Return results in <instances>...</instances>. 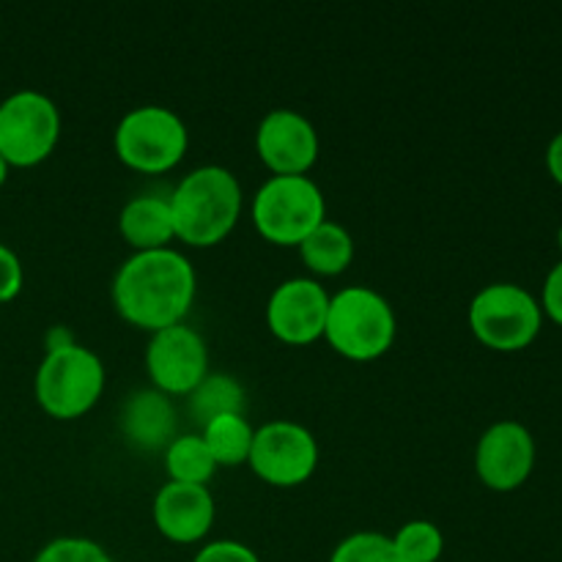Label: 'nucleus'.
<instances>
[{"mask_svg": "<svg viewBox=\"0 0 562 562\" xmlns=\"http://www.w3.org/2000/svg\"><path fill=\"white\" fill-rule=\"evenodd\" d=\"M195 285V269L184 252L173 247L140 250L115 272L113 302L126 322L157 333L184 322Z\"/></svg>", "mask_w": 562, "mask_h": 562, "instance_id": "1", "label": "nucleus"}, {"mask_svg": "<svg viewBox=\"0 0 562 562\" xmlns=\"http://www.w3.org/2000/svg\"><path fill=\"white\" fill-rule=\"evenodd\" d=\"M173 228L192 247L217 245L241 212V184L223 165H201L176 184L168 198Z\"/></svg>", "mask_w": 562, "mask_h": 562, "instance_id": "2", "label": "nucleus"}, {"mask_svg": "<svg viewBox=\"0 0 562 562\" xmlns=\"http://www.w3.org/2000/svg\"><path fill=\"white\" fill-rule=\"evenodd\" d=\"M395 311L379 291L368 285H346L329 296L324 338L335 351L357 362L376 360L395 340Z\"/></svg>", "mask_w": 562, "mask_h": 562, "instance_id": "3", "label": "nucleus"}, {"mask_svg": "<svg viewBox=\"0 0 562 562\" xmlns=\"http://www.w3.org/2000/svg\"><path fill=\"white\" fill-rule=\"evenodd\" d=\"M327 220V203L307 176H269L252 195V223L274 245H300Z\"/></svg>", "mask_w": 562, "mask_h": 562, "instance_id": "4", "label": "nucleus"}, {"mask_svg": "<svg viewBox=\"0 0 562 562\" xmlns=\"http://www.w3.org/2000/svg\"><path fill=\"white\" fill-rule=\"evenodd\" d=\"M104 390V362L80 344L49 349L36 371V398L44 412L71 420L91 409Z\"/></svg>", "mask_w": 562, "mask_h": 562, "instance_id": "5", "label": "nucleus"}, {"mask_svg": "<svg viewBox=\"0 0 562 562\" xmlns=\"http://www.w3.org/2000/svg\"><path fill=\"white\" fill-rule=\"evenodd\" d=\"M541 302L516 283H488L470 302V327L488 349H527L541 333Z\"/></svg>", "mask_w": 562, "mask_h": 562, "instance_id": "6", "label": "nucleus"}, {"mask_svg": "<svg viewBox=\"0 0 562 562\" xmlns=\"http://www.w3.org/2000/svg\"><path fill=\"white\" fill-rule=\"evenodd\" d=\"M190 146V132L176 110L162 104H140L115 126V154L143 173L170 170Z\"/></svg>", "mask_w": 562, "mask_h": 562, "instance_id": "7", "label": "nucleus"}, {"mask_svg": "<svg viewBox=\"0 0 562 562\" xmlns=\"http://www.w3.org/2000/svg\"><path fill=\"white\" fill-rule=\"evenodd\" d=\"M60 137V110L47 93L20 88L0 102V157L27 168L53 154Z\"/></svg>", "mask_w": 562, "mask_h": 562, "instance_id": "8", "label": "nucleus"}, {"mask_svg": "<svg viewBox=\"0 0 562 562\" xmlns=\"http://www.w3.org/2000/svg\"><path fill=\"white\" fill-rule=\"evenodd\" d=\"M247 464L274 486H300L318 464L316 437L302 423L269 420L252 434Z\"/></svg>", "mask_w": 562, "mask_h": 562, "instance_id": "9", "label": "nucleus"}, {"mask_svg": "<svg viewBox=\"0 0 562 562\" xmlns=\"http://www.w3.org/2000/svg\"><path fill=\"white\" fill-rule=\"evenodd\" d=\"M146 368L151 382L165 395L192 393V387L209 373L206 340L184 322L157 329L148 340Z\"/></svg>", "mask_w": 562, "mask_h": 562, "instance_id": "10", "label": "nucleus"}, {"mask_svg": "<svg viewBox=\"0 0 562 562\" xmlns=\"http://www.w3.org/2000/svg\"><path fill=\"white\" fill-rule=\"evenodd\" d=\"M536 467V439L521 423L499 420L483 431L475 450V470L494 492H514Z\"/></svg>", "mask_w": 562, "mask_h": 562, "instance_id": "11", "label": "nucleus"}, {"mask_svg": "<svg viewBox=\"0 0 562 562\" xmlns=\"http://www.w3.org/2000/svg\"><path fill=\"white\" fill-rule=\"evenodd\" d=\"M329 294L318 280L291 278L267 302L269 329L285 344H313L327 327Z\"/></svg>", "mask_w": 562, "mask_h": 562, "instance_id": "12", "label": "nucleus"}, {"mask_svg": "<svg viewBox=\"0 0 562 562\" xmlns=\"http://www.w3.org/2000/svg\"><path fill=\"white\" fill-rule=\"evenodd\" d=\"M256 148L278 176H305L318 157V132L296 110H269L258 124Z\"/></svg>", "mask_w": 562, "mask_h": 562, "instance_id": "13", "label": "nucleus"}, {"mask_svg": "<svg viewBox=\"0 0 562 562\" xmlns=\"http://www.w3.org/2000/svg\"><path fill=\"white\" fill-rule=\"evenodd\" d=\"M154 521L170 541H201L214 525L212 492L203 483H165L154 497Z\"/></svg>", "mask_w": 562, "mask_h": 562, "instance_id": "14", "label": "nucleus"}, {"mask_svg": "<svg viewBox=\"0 0 562 562\" xmlns=\"http://www.w3.org/2000/svg\"><path fill=\"white\" fill-rule=\"evenodd\" d=\"M119 428L140 450L168 448L176 437V406L157 387H140L121 404Z\"/></svg>", "mask_w": 562, "mask_h": 562, "instance_id": "15", "label": "nucleus"}, {"mask_svg": "<svg viewBox=\"0 0 562 562\" xmlns=\"http://www.w3.org/2000/svg\"><path fill=\"white\" fill-rule=\"evenodd\" d=\"M119 228L137 252L168 247V241L176 236L168 198L135 195L121 209Z\"/></svg>", "mask_w": 562, "mask_h": 562, "instance_id": "16", "label": "nucleus"}, {"mask_svg": "<svg viewBox=\"0 0 562 562\" xmlns=\"http://www.w3.org/2000/svg\"><path fill=\"white\" fill-rule=\"evenodd\" d=\"M302 261L318 274H338L355 258V239L340 223L324 220L300 241Z\"/></svg>", "mask_w": 562, "mask_h": 562, "instance_id": "17", "label": "nucleus"}, {"mask_svg": "<svg viewBox=\"0 0 562 562\" xmlns=\"http://www.w3.org/2000/svg\"><path fill=\"white\" fill-rule=\"evenodd\" d=\"M187 395L192 420L201 428L220 415H245V387L228 373H206Z\"/></svg>", "mask_w": 562, "mask_h": 562, "instance_id": "18", "label": "nucleus"}, {"mask_svg": "<svg viewBox=\"0 0 562 562\" xmlns=\"http://www.w3.org/2000/svg\"><path fill=\"white\" fill-rule=\"evenodd\" d=\"M252 434L256 428L247 423L245 415H220L203 426V442L217 464L234 467L250 459Z\"/></svg>", "mask_w": 562, "mask_h": 562, "instance_id": "19", "label": "nucleus"}, {"mask_svg": "<svg viewBox=\"0 0 562 562\" xmlns=\"http://www.w3.org/2000/svg\"><path fill=\"white\" fill-rule=\"evenodd\" d=\"M165 470L176 483H203L217 470V461L209 453L201 434H179L165 448Z\"/></svg>", "mask_w": 562, "mask_h": 562, "instance_id": "20", "label": "nucleus"}, {"mask_svg": "<svg viewBox=\"0 0 562 562\" xmlns=\"http://www.w3.org/2000/svg\"><path fill=\"white\" fill-rule=\"evenodd\" d=\"M393 547L401 562H439L445 549L442 530L428 519H412L398 527Z\"/></svg>", "mask_w": 562, "mask_h": 562, "instance_id": "21", "label": "nucleus"}, {"mask_svg": "<svg viewBox=\"0 0 562 562\" xmlns=\"http://www.w3.org/2000/svg\"><path fill=\"white\" fill-rule=\"evenodd\" d=\"M329 562H401L393 538L376 530H360L346 536L329 554Z\"/></svg>", "mask_w": 562, "mask_h": 562, "instance_id": "22", "label": "nucleus"}, {"mask_svg": "<svg viewBox=\"0 0 562 562\" xmlns=\"http://www.w3.org/2000/svg\"><path fill=\"white\" fill-rule=\"evenodd\" d=\"M33 562H113V558L91 538L64 536L38 549Z\"/></svg>", "mask_w": 562, "mask_h": 562, "instance_id": "23", "label": "nucleus"}, {"mask_svg": "<svg viewBox=\"0 0 562 562\" xmlns=\"http://www.w3.org/2000/svg\"><path fill=\"white\" fill-rule=\"evenodd\" d=\"M192 562H261V560H258V554L252 552L250 547H245V543L223 538V541H212L203 549H198L195 560Z\"/></svg>", "mask_w": 562, "mask_h": 562, "instance_id": "24", "label": "nucleus"}, {"mask_svg": "<svg viewBox=\"0 0 562 562\" xmlns=\"http://www.w3.org/2000/svg\"><path fill=\"white\" fill-rule=\"evenodd\" d=\"M22 280H25V272H22L20 256L0 241V302L14 300L22 291Z\"/></svg>", "mask_w": 562, "mask_h": 562, "instance_id": "25", "label": "nucleus"}, {"mask_svg": "<svg viewBox=\"0 0 562 562\" xmlns=\"http://www.w3.org/2000/svg\"><path fill=\"white\" fill-rule=\"evenodd\" d=\"M541 311L562 327V261L554 263V267L549 269L547 280H543Z\"/></svg>", "mask_w": 562, "mask_h": 562, "instance_id": "26", "label": "nucleus"}, {"mask_svg": "<svg viewBox=\"0 0 562 562\" xmlns=\"http://www.w3.org/2000/svg\"><path fill=\"white\" fill-rule=\"evenodd\" d=\"M547 168H549V176H552V179L562 187V132H558V135L552 137V143H549Z\"/></svg>", "mask_w": 562, "mask_h": 562, "instance_id": "27", "label": "nucleus"}, {"mask_svg": "<svg viewBox=\"0 0 562 562\" xmlns=\"http://www.w3.org/2000/svg\"><path fill=\"white\" fill-rule=\"evenodd\" d=\"M77 344L75 338H71V333L66 327H53L47 333V351L49 349H64V346H71Z\"/></svg>", "mask_w": 562, "mask_h": 562, "instance_id": "28", "label": "nucleus"}, {"mask_svg": "<svg viewBox=\"0 0 562 562\" xmlns=\"http://www.w3.org/2000/svg\"><path fill=\"white\" fill-rule=\"evenodd\" d=\"M5 176H9V162H5V159L0 157V187H3Z\"/></svg>", "mask_w": 562, "mask_h": 562, "instance_id": "29", "label": "nucleus"}, {"mask_svg": "<svg viewBox=\"0 0 562 562\" xmlns=\"http://www.w3.org/2000/svg\"><path fill=\"white\" fill-rule=\"evenodd\" d=\"M558 247L562 250V225H560V231H558Z\"/></svg>", "mask_w": 562, "mask_h": 562, "instance_id": "30", "label": "nucleus"}]
</instances>
